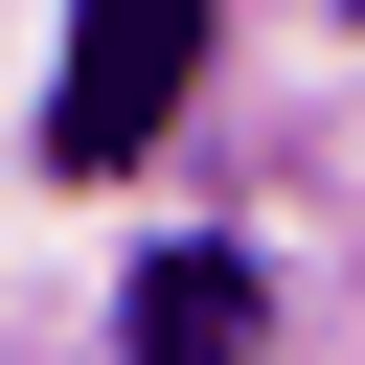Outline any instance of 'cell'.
I'll use <instances>...</instances> for the list:
<instances>
[{"instance_id":"1","label":"cell","mask_w":365,"mask_h":365,"mask_svg":"<svg viewBox=\"0 0 365 365\" xmlns=\"http://www.w3.org/2000/svg\"><path fill=\"white\" fill-rule=\"evenodd\" d=\"M205 91V0H68V68H46V160L68 182H114V160H160V114Z\"/></svg>"},{"instance_id":"2","label":"cell","mask_w":365,"mask_h":365,"mask_svg":"<svg viewBox=\"0 0 365 365\" xmlns=\"http://www.w3.org/2000/svg\"><path fill=\"white\" fill-rule=\"evenodd\" d=\"M137 365H274L251 251H160V274H137Z\"/></svg>"}]
</instances>
